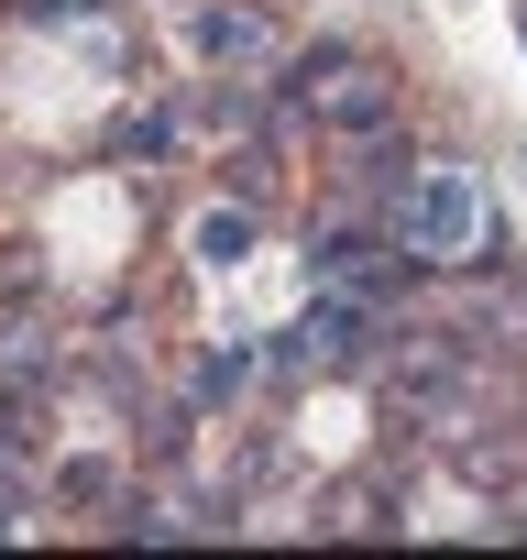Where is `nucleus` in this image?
<instances>
[{
  "label": "nucleus",
  "instance_id": "f257e3e1",
  "mask_svg": "<svg viewBox=\"0 0 527 560\" xmlns=\"http://www.w3.org/2000/svg\"><path fill=\"white\" fill-rule=\"evenodd\" d=\"M297 110H319V121L352 143V132H385V121H396V89H385V67H363V56H319V67L297 78Z\"/></svg>",
  "mask_w": 527,
  "mask_h": 560
},
{
  "label": "nucleus",
  "instance_id": "f03ea898",
  "mask_svg": "<svg viewBox=\"0 0 527 560\" xmlns=\"http://www.w3.org/2000/svg\"><path fill=\"white\" fill-rule=\"evenodd\" d=\"M407 242H418V264H440V253H461V242H483V198H472V176L461 165H429V176H407Z\"/></svg>",
  "mask_w": 527,
  "mask_h": 560
},
{
  "label": "nucleus",
  "instance_id": "7ed1b4c3",
  "mask_svg": "<svg viewBox=\"0 0 527 560\" xmlns=\"http://www.w3.org/2000/svg\"><path fill=\"white\" fill-rule=\"evenodd\" d=\"M198 56H220V67H276V12H198Z\"/></svg>",
  "mask_w": 527,
  "mask_h": 560
},
{
  "label": "nucleus",
  "instance_id": "20e7f679",
  "mask_svg": "<svg viewBox=\"0 0 527 560\" xmlns=\"http://www.w3.org/2000/svg\"><path fill=\"white\" fill-rule=\"evenodd\" d=\"M461 472H472L483 494L527 483V429H461Z\"/></svg>",
  "mask_w": 527,
  "mask_h": 560
},
{
  "label": "nucleus",
  "instance_id": "39448f33",
  "mask_svg": "<svg viewBox=\"0 0 527 560\" xmlns=\"http://www.w3.org/2000/svg\"><path fill=\"white\" fill-rule=\"evenodd\" d=\"M242 253H253V220L242 209H209L198 220V264H242Z\"/></svg>",
  "mask_w": 527,
  "mask_h": 560
},
{
  "label": "nucleus",
  "instance_id": "423d86ee",
  "mask_svg": "<svg viewBox=\"0 0 527 560\" xmlns=\"http://www.w3.org/2000/svg\"><path fill=\"white\" fill-rule=\"evenodd\" d=\"M176 143V110H143V121H121V154H165Z\"/></svg>",
  "mask_w": 527,
  "mask_h": 560
},
{
  "label": "nucleus",
  "instance_id": "0eeeda50",
  "mask_svg": "<svg viewBox=\"0 0 527 560\" xmlns=\"http://www.w3.org/2000/svg\"><path fill=\"white\" fill-rule=\"evenodd\" d=\"M0 538H12V505H0Z\"/></svg>",
  "mask_w": 527,
  "mask_h": 560
}]
</instances>
